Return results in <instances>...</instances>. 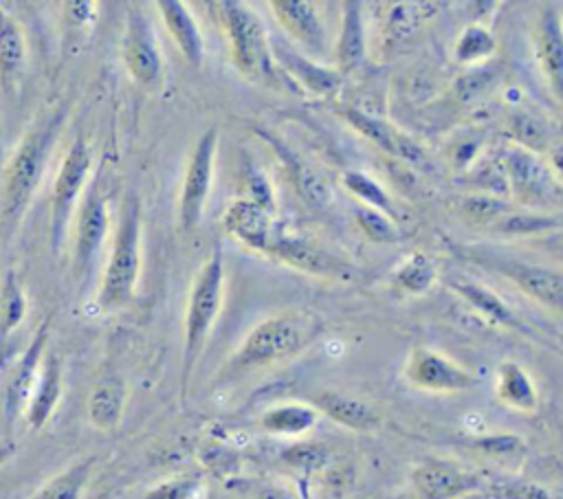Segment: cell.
I'll return each mask as SVG.
<instances>
[{
    "label": "cell",
    "mask_w": 563,
    "mask_h": 499,
    "mask_svg": "<svg viewBox=\"0 0 563 499\" xmlns=\"http://www.w3.org/2000/svg\"><path fill=\"white\" fill-rule=\"evenodd\" d=\"M268 141L277 149V154L284 160V165L288 167V174H290L297 191L303 196V200L310 202L312 207H323L328 202V198H330L328 182L314 169L306 167L303 160L292 149H288L282 141H277V138H268Z\"/></svg>",
    "instance_id": "obj_28"
},
{
    "label": "cell",
    "mask_w": 563,
    "mask_h": 499,
    "mask_svg": "<svg viewBox=\"0 0 563 499\" xmlns=\"http://www.w3.org/2000/svg\"><path fill=\"white\" fill-rule=\"evenodd\" d=\"M141 270V200L128 193L97 292L103 310H119L134 297Z\"/></svg>",
    "instance_id": "obj_3"
},
{
    "label": "cell",
    "mask_w": 563,
    "mask_h": 499,
    "mask_svg": "<svg viewBox=\"0 0 563 499\" xmlns=\"http://www.w3.org/2000/svg\"><path fill=\"white\" fill-rule=\"evenodd\" d=\"M13 453H15V444L9 442V440H2V442H0V466L7 464Z\"/></svg>",
    "instance_id": "obj_44"
},
{
    "label": "cell",
    "mask_w": 563,
    "mask_h": 499,
    "mask_svg": "<svg viewBox=\"0 0 563 499\" xmlns=\"http://www.w3.org/2000/svg\"><path fill=\"white\" fill-rule=\"evenodd\" d=\"M495 81V70L490 66H479V68H471L468 73H464L462 77H457L455 84V95L462 101H471L475 97H479L482 92L488 90V86Z\"/></svg>",
    "instance_id": "obj_41"
},
{
    "label": "cell",
    "mask_w": 563,
    "mask_h": 499,
    "mask_svg": "<svg viewBox=\"0 0 563 499\" xmlns=\"http://www.w3.org/2000/svg\"><path fill=\"white\" fill-rule=\"evenodd\" d=\"M156 7L161 11L163 24H165L169 37L174 40V44L178 46L183 57L191 66H200L202 57H205V44H202L200 29H198L194 15L189 13V9L180 0H161Z\"/></svg>",
    "instance_id": "obj_20"
},
{
    "label": "cell",
    "mask_w": 563,
    "mask_h": 499,
    "mask_svg": "<svg viewBox=\"0 0 563 499\" xmlns=\"http://www.w3.org/2000/svg\"><path fill=\"white\" fill-rule=\"evenodd\" d=\"M108 233L106 200L97 185L81 196L75 211V246H73V273L77 279H86L92 270L97 255L101 253Z\"/></svg>",
    "instance_id": "obj_12"
},
{
    "label": "cell",
    "mask_w": 563,
    "mask_h": 499,
    "mask_svg": "<svg viewBox=\"0 0 563 499\" xmlns=\"http://www.w3.org/2000/svg\"><path fill=\"white\" fill-rule=\"evenodd\" d=\"M216 149H218V130L209 127L194 145L183 185L178 196V220L183 229H194L205 211L211 182H213V163H216Z\"/></svg>",
    "instance_id": "obj_8"
},
{
    "label": "cell",
    "mask_w": 563,
    "mask_h": 499,
    "mask_svg": "<svg viewBox=\"0 0 563 499\" xmlns=\"http://www.w3.org/2000/svg\"><path fill=\"white\" fill-rule=\"evenodd\" d=\"M343 185H345V189H347L352 196H356L361 202H365V207L378 209V211H383L385 215H387V213H394L389 196H387L385 189H383L374 178H369L367 174H361V171H345V174H343Z\"/></svg>",
    "instance_id": "obj_36"
},
{
    "label": "cell",
    "mask_w": 563,
    "mask_h": 499,
    "mask_svg": "<svg viewBox=\"0 0 563 499\" xmlns=\"http://www.w3.org/2000/svg\"><path fill=\"white\" fill-rule=\"evenodd\" d=\"M312 407L350 431H374L380 424L378 413L365 400L341 391L317 393L312 398Z\"/></svg>",
    "instance_id": "obj_18"
},
{
    "label": "cell",
    "mask_w": 563,
    "mask_h": 499,
    "mask_svg": "<svg viewBox=\"0 0 563 499\" xmlns=\"http://www.w3.org/2000/svg\"><path fill=\"white\" fill-rule=\"evenodd\" d=\"M438 277V268L433 259L424 253H413L407 262L396 270L394 286L409 295H424Z\"/></svg>",
    "instance_id": "obj_33"
},
{
    "label": "cell",
    "mask_w": 563,
    "mask_h": 499,
    "mask_svg": "<svg viewBox=\"0 0 563 499\" xmlns=\"http://www.w3.org/2000/svg\"><path fill=\"white\" fill-rule=\"evenodd\" d=\"M468 259L477 262L484 268L501 273L506 279H510L517 288H521L528 297L543 303L545 308L563 312V270L530 264L508 255H493L486 251L468 253Z\"/></svg>",
    "instance_id": "obj_7"
},
{
    "label": "cell",
    "mask_w": 563,
    "mask_h": 499,
    "mask_svg": "<svg viewBox=\"0 0 563 499\" xmlns=\"http://www.w3.org/2000/svg\"><path fill=\"white\" fill-rule=\"evenodd\" d=\"M506 174L521 198L539 200L554 187L548 169L526 149H512L506 158Z\"/></svg>",
    "instance_id": "obj_25"
},
{
    "label": "cell",
    "mask_w": 563,
    "mask_h": 499,
    "mask_svg": "<svg viewBox=\"0 0 563 499\" xmlns=\"http://www.w3.org/2000/svg\"><path fill=\"white\" fill-rule=\"evenodd\" d=\"M537 55L552 92L563 106V18L554 7H545L539 15Z\"/></svg>",
    "instance_id": "obj_16"
},
{
    "label": "cell",
    "mask_w": 563,
    "mask_h": 499,
    "mask_svg": "<svg viewBox=\"0 0 563 499\" xmlns=\"http://www.w3.org/2000/svg\"><path fill=\"white\" fill-rule=\"evenodd\" d=\"M218 9L235 68L246 77L268 79L273 75V51L260 15L235 0H224Z\"/></svg>",
    "instance_id": "obj_5"
},
{
    "label": "cell",
    "mask_w": 563,
    "mask_h": 499,
    "mask_svg": "<svg viewBox=\"0 0 563 499\" xmlns=\"http://www.w3.org/2000/svg\"><path fill=\"white\" fill-rule=\"evenodd\" d=\"M411 484L420 499H462L486 488V477L446 457H427L411 470Z\"/></svg>",
    "instance_id": "obj_9"
},
{
    "label": "cell",
    "mask_w": 563,
    "mask_h": 499,
    "mask_svg": "<svg viewBox=\"0 0 563 499\" xmlns=\"http://www.w3.org/2000/svg\"><path fill=\"white\" fill-rule=\"evenodd\" d=\"M495 393L499 402L521 413H532L539 407V391L534 380L519 363H512V361H506L499 365Z\"/></svg>",
    "instance_id": "obj_24"
},
{
    "label": "cell",
    "mask_w": 563,
    "mask_h": 499,
    "mask_svg": "<svg viewBox=\"0 0 563 499\" xmlns=\"http://www.w3.org/2000/svg\"><path fill=\"white\" fill-rule=\"evenodd\" d=\"M354 215H356V224L361 226V231L365 233L367 240H372V242H394L398 237L396 224L383 211L363 204V207L356 209Z\"/></svg>",
    "instance_id": "obj_38"
},
{
    "label": "cell",
    "mask_w": 563,
    "mask_h": 499,
    "mask_svg": "<svg viewBox=\"0 0 563 499\" xmlns=\"http://www.w3.org/2000/svg\"><path fill=\"white\" fill-rule=\"evenodd\" d=\"M343 117L350 121V125L354 130H358L367 141H372L374 145H378L387 154H394V156H398L402 160H409V163H418L422 158V149L405 132L389 125L387 121L376 119L372 114H365L356 108H343Z\"/></svg>",
    "instance_id": "obj_17"
},
{
    "label": "cell",
    "mask_w": 563,
    "mask_h": 499,
    "mask_svg": "<svg viewBox=\"0 0 563 499\" xmlns=\"http://www.w3.org/2000/svg\"><path fill=\"white\" fill-rule=\"evenodd\" d=\"M321 334V321L308 310H284L260 321L231 354L220 378H238L253 369L297 358Z\"/></svg>",
    "instance_id": "obj_1"
},
{
    "label": "cell",
    "mask_w": 563,
    "mask_h": 499,
    "mask_svg": "<svg viewBox=\"0 0 563 499\" xmlns=\"http://www.w3.org/2000/svg\"><path fill=\"white\" fill-rule=\"evenodd\" d=\"M202 479L198 475H178L152 486L141 499H198Z\"/></svg>",
    "instance_id": "obj_37"
},
{
    "label": "cell",
    "mask_w": 563,
    "mask_h": 499,
    "mask_svg": "<svg viewBox=\"0 0 563 499\" xmlns=\"http://www.w3.org/2000/svg\"><path fill=\"white\" fill-rule=\"evenodd\" d=\"M361 2H345L341 15V33L336 42V66L339 73H352L365 62V24Z\"/></svg>",
    "instance_id": "obj_23"
},
{
    "label": "cell",
    "mask_w": 563,
    "mask_h": 499,
    "mask_svg": "<svg viewBox=\"0 0 563 499\" xmlns=\"http://www.w3.org/2000/svg\"><path fill=\"white\" fill-rule=\"evenodd\" d=\"M66 117V108H53L42 112L31 127L26 130L24 138L11 154L4 178H2V229L9 237L15 226L20 224L48 160V154L57 141Z\"/></svg>",
    "instance_id": "obj_2"
},
{
    "label": "cell",
    "mask_w": 563,
    "mask_h": 499,
    "mask_svg": "<svg viewBox=\"0 0 563 499\" xmlns=\"http://www.w3.org/2000/svg\"><path fill=\"white\" fill-rule=\"evenodd\" d=\"M453 290L460 297H464L477 312L488 317L490 321H495L499 325H506V328L517 325V317L512 314V310L486 286H479V284H473V281H455Z\"/></svg>",
    "instance_id": "obj_31"
},
{
    "label": "cell",
    "mask_w": 563,
    "mask_h": 499,
    "mask_svg": "<svg viewBox=\"0 0 563 499\" xmlns=\"http://www.w3.org/2000/svg\"><path fill=\"white\" fill-rule=\"evenodd\" d=\"M224 290V262L220 248H213L200 266L187 299L185 310V343H183V385H187L196 361L207 343V336L220 314Z\"/></svg>",
    "instance_id": "obj_4"
},
{
    "label": "cell",
    "mask_w": 563,
    "mask_h": 499,
    "mask_svg": "<svg viewBox=\"0 0 563 499\" xmlns=\"http://www.w3.org/2000/svg\"><path fill=\"white\" fill-rule=\"evenodd\" d=\"M271 9L279 24L303 46L319 51L323 44V22L312 2L303 0H275Z\"/></svg>",
    "instance_id": "obj_21"
},
{
    "label": "cell",
    "mask_w": 563,
    "mask_h": 499,
    "mask_svg": "<svg viewBox=\"0 0 563 499\" xmlns=\"http://www.w3.org/2000/svg\"><path fill=\"white\" fill-rule=\"evenodd\" d=\"M319 420V411L312 404L303 402H284L266 409L260 418V424L264 431L273 435H286L297 437L308 433Z\"/></svg>",
    "instance_id": "obj_27"
},
{
    "label": "cell",
    "mask_w": 563,
    "mask_h": 499,
    "mask_svg": "<svg viewBox=\"0 0 563 499\" xmlns=\"http://www.w3.org/2000/svg\"><path fill=\"white\" fill-rule=\"evenodd\" d=\"M26 314V299L15 273H7L0 284V347L11 336V332L22 323Z\"/></svg>",
    "instance_id": "obj_32"
},
{
    "label": "cell",
    "mask_w": 563,
    "mask_h": 499,
    "mask_svg": "<svg viewBox=\"0 0 563 499\" xmlns=\"http://www.w3.org/2000/svg\"><path fill=\"white\" fill-rule=\"evenodd\" d=\"M486 492L490 499H563L548 486L521 477H501L486 481Z\"/></svg>",
    "instance_id": "obj_35"
},
{
    "label": "cell",
    "mask_w": 563,
    "mask_h": 499,
    "mask_svg": "<svg viewBox=\"0 0 563 499\" xmlns=\"http://www.w3.org/2000/svg\"><path fill=\"white\" fill-rule=\"evenodd\" d=\"M495 46H497L495 37L486 26L468 24L460 33L453 46V55L460 64H482L495 53Z\"/></svg>",
    "instance_id": "obj_34"
},
{
    "label": "cell",
    "mask_w": 563,
    "mask_h": 499,
    "mask_svg": "<svg viewBox=\"0 0 563 499\" xmlns=\"http://www.w3.org/2000/svg\"><path fill=\"white\" fill-rule=\"evenodd\" d=\"M402 374L409 385L429 393H460L475 385L471 369L431 347L411 350Z\"/></svg>",
    "instance_id": "obj_11"
},
{
    "label": "cell",
    "mask_w": 563,
    "mask_h": 499,
    "mask_svg": "<svg viewBox=\"0 0 563 499\" xmlns=\"http://www.w3.org/2000/svg\"><path fill=\"white\" fill-rule=\"evenodd\" d=\"M277 57L288 68V73H292V77L301 86H306V90H310L314 95H332L339 88V84H341L343 75L339 70L321 68V66L312 64L310 59H306V57H301L297 53L279 48Z\"/></svg>",
    "instance_id": "obj_29"
},
{
    "label": "cell",
    "mask_w": 563,
    "mask_h": 499,
    "mask_svg": "<svg viewBox=\"0 0 563 499\" xmlns=\"http://www.w3.org/2000/svg\"><path fill=\"white\" fill-rule=\"evenodd\" d=\"M253 499H301L297 492H292L290 488L286 486H277V484H268V486H262Z\"/></svg>",
    "instance_id": "obj_43"
},
{
    "label": "cell",
    "mask_w": 563,
    "mask_h": 499,
    "mask_svg": "<svg viewBox=\"0 0 563 499\" xmlns=\"http://www.w3.org/2000/svg\"><path fill=\"white\" fill-rule=\"evenodd\" d=\"M475 448L488 453V455H510L523 448V440L510 433H501V435H488V437H477L473 442Z\"/></svg>",
    "instance_id": "obj_42"
},
{
    "label": "cell",
    "mask_w": 563,
    "mask_h": 499,
    "mask_svg": "<svg viewBox=\"0 0 563 499\" xmlns=\"http://www.w3.org/2000/svg\"><path fill=\"white\" fill-rule=\"evenodd\" d=\"M222 226L224 231L235 237L240 244L249 246L251 251L257 253H266V246L275 233V224L273 218L266 209H262L260 204H255L249 198L235 200L222 218Z\"/></svg>",
    "instance_id": "obj_15"
},
{
    "label": "cell",
    "mask_w": 563,
    "mask_h": 499,
    "mask_svg": "<svg viewBox=\"0 0 563 499\" xmlns=\"http://www.w3.org/2000/svg\"><path fill=\"white\" fill-rule=\"evenodd\" d=\"M92 167V152L84 136H77L66 149L51 191V251L59 255L68 233L70 215L77 211L81 189Z\"/></svg>",
    "instance_id": "obj_6"
},
{
    "label": "cell",
    "mask_w": 563,
    "mask_h": 499,
    "mask_svg": "<svg viewBox=\"0 0 563 499\" xmlns=\"http://www.w3.org/2000/svg\"><path fill=\"white\" fill-rule=\"evenodd\" d=\"M424 7V2H405V4H396L394 11L389 13V22H387V35H391V40H400L405 35H409L411 31L418 29V24L424 20V11H420Z\"/></svg>",
    "instance_id": "obj_39"
},
{
    "label": "cell",
    "mask_w": 563,
    "mask_h": 499,
    "mask_svg": "<svg viewBox=\"0 0 563 499\" xmlns=\"http://www.w3.org/2000/svg\"><path fill=\"white\" fill-rule=\"evenodd\" d=\"M328 448L314 444V442H301L284 451V462L290 466H297L301 470H317L325 464Z\"/></svg>",
    "instance_id": "obj_40"
},
{
    "label": "cell",
    "mask_w": 563,
    "mask_h": 499,
    "mask_svg": "<svg viewBox=\"0 0 563 499\" xmlns=\"http://www.w3.org/2000/svg\"><path fill=\"white\" fill-rule=\"evenodd\" d=\"M264 255H268L282 264H288L306 275L352 277V266L343 257L321 248L319 244L310 242L308 237L288 235V233H282L279 229H275Z\"/></svg>",
    "instance_id": "obj_13"
},
{
    "label": "cell",
    "mask_w": 563,
    "mask_h": 499,
    "mask_svg": "<svg viewBox=\"0 0 563 499\" xmlns=\"http://www.w3.org/2000/svg\"><path fill=\"white\" fill-rule=\"evenodd\" d=\"M0 149H2V134H0Z\"/></svg>",
    "instance_id": "obj_45"
},
{
    "label": "cell",
    "mask_w": 563,
    "mask_h": 499,
    "mask_svg": "<svg viewBox=\"0 0 563 499\" xmlns=\"http://www.w3.org/2000/svg\"><path fill=\"white\" fill-rule=\"evenodd\" d=\"M46 341H48V321H44L37 328L33 341L29 343L24 354L20 356L13 376L9 378L7 393H4V411H7L9 422H13L18 418V413L26 409V402H29L31 391H33V387L37 382V376H40V367H42V358H44L42 354H44Z\"/></svg>",
    "instance_id": "obj_14"
},
{
    "label": "cell",
    "mask_w": 563,
    "mask_h": 499,
    "mask_svg": "<svg viewBox=\"0 0 563 499\" xmlns=\"http://www.w3.org/2000/svg\"><path fill=\"white\" fill-rule=\"evenodd\" d=\"M26 62V40L22 24L0 7V84L7 92H13Z\"/></svg>",
    "instance_id": "obj_22"
},
{
    "label": "cell",
    "mask_w": 563,
    "mask_h": 499,
    "mask_svg": "<svg viewBox=\"0 0 563 499\" xmlns=\"http://www.w3.org/2000/svg\"><path fill=\"white\" fill-rule=\"evenodd\" d=\"M121 55L130 77L145 86L156 88L163 77V57L150 18L141 9H130L125 15V31L121 37Z\"/></svg>",
    "instance_id": "obj_10"
},
{
    "label": "cell",
    "mask_w": 563,
    "mask_h": 499,
    "mask_svg": "<svg viewBox=\"0 0 563 499\" xmlns=\"http://www.w3.org/2000/svg\"><path fill=\"white\" fill-rule=\"evenodd\" d=\"M125 380L119 376L101 378L88 398V418L101 431H112L125 409Z\"/></svg>",
    "instance_id": "obj_26"
},
{
    "label": "cell",
    "mask_w": 563,
    "mask_h": 499,
    "mask_svg": "<svg viewBox=\"0 0 563 499\" xmlns=\"http://www.w3.org/2000/svg\"><path fill=\"white\" fill-rule=\"evenodd\" d=\"M59 396H62V365L55 354H48L46 358H42L37 382H35L31 398L26 402V409H24L29 429L37 431L51 420V415L59 402Z\"/></svg>",
    "instance_id": "obj_19"
},
{
    "label": "cell",
    "mask_w": 563,
    "mask_h": 499,
    "mask_svg": "<svg viewBox=\"0 0 563 499\" xmlns=\"http://www.w3.org/2000/svg\"><path fill=\"white\" fill-rule=\"evenodd\" d=\"M95 457H86L64 468L59 475L48 479L35 495L29 499H81V492L90 479Z\"/></svg>",
    "instance_id": "obj_30"
}]
</instances>
